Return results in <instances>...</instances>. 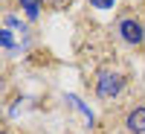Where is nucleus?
Instances as JSON below:
<instances>
[{
    "label": "nucleus",
    "mask_w": 145,
    "mask_h": 134,
    "mask_svg": "<svg viewBox=\"0 0 145 134\" xmlns=\"http://www.w3.org/2000/svg\"><path fill=\"white\" fill-rule=\"evenodd\" d=\"M18 3H20V9H23V12H26V18H29V20H38L44 0H18Z\"/></svg>",
    "instance_id": "39448f33"
},
{
    "label": "nucleus",
    "mask_w": 145,
    "mask_h": 134,
    "mask_svg": "<svg viewBox=\"0 0 145 134\" xmlns=\"http://www.w3.org/2000/svg\"><path fill=\"white\" fill-rule=\"evenodd\" d=\"M90 3H93L96 9H113V3H116V0H90Z\"/></svg>",
    "instance_id": "0eeeda50"
},
{
    "label": "nucleus",
    "mask_w": 145,
    "mask_h": 134,
    "mask_svg": "<svg viewBox=\"0 0 145 134\" xmlns=\"http://www.w3.org/2000/svg\"><path fill=\"white\" fill-rule=\"evenodd\" d=\"M119 35H122V41H125V44H142L145 29H142V23H139V20L125 18V20H119Z\"/></svg>",
    "instance_id": "f03ea898"
},
{
    "label": "nucleus",
    "mask_w": 145,
    "mask_h": 134,
    "mask_svg": "<svg viewBox=\"0 0 145 134\" xmlns=\"http://www.w3.org/2000/svg\"><path fill=\"white\" fill-rule=\"evenodd\" d=\"M67 102H70L72 108H76V111H81L84 117H87V119H90V125H93V119H96V117H93V111H90V108H87V105H84V102L78 99V96H72V93H67Z\"/></svg>",
    "instance_id": "423d86ee"
},
{
    "label": "nucleus",
    "mask_w": 145,
    "mask_h": 134,
    "mask_svg": "<svg viewBox=\"0 0 145 134\" xmlns=\"http://www.w3.org/2000/svg\"><path fill=\"white\" fill-rule=\"evenodd\" d=\"M125 125H128V131H131V134H145V105L134 108V111L128 114Z\"/></svg>",
    "instance_id": "7ed1b4c3"
},
{
    "label": "nucleus",
    "mask_w": 145,
    "mask_h": 134,
    "mask_svg": "<svg viewBox=\"0 0 145 134\" xmlns=\"http://www.w3.org/2000/svg\"><path fill=\"white\" fill-rule=\"evenodd\" d=\"M44 3H46V6H52V9H61L67 0H44Z\"/></svg>",
    "instance_id": "6e6552de"
},
{
    "label": "nucleus",
    "mask_w": 145,
    "mask_h": 134,
    "mask_svg": "<svg viewBox=\"0 0 145 134\" xmlns=\"http://www.w3.org/2000/svg\"><path fill=\"white\" fill-rule=\"evenodd\" d=\"M122 88H125V76L116 70H102L96 79V96L99 99H113L122 93Z\"/></svg>",
    "instance_id": "f257e3e1"
},
{
    "label": "nucleus",
    "mask_w": 145,
    "mask_h": 134,
    "mask_svg": "<svg viewBox=\"0 0 145 134\" xmlns=\"http://www.w3.org/2000/svg\"><path fill=\"white\" fill-rule=\"evenodd\" d=\"M3 26H6V29H12V32H15L18 38L23 41V44H29V26H26V23H23L18 15H6V18H3Z\"/></svg>",
    "instance_id": "20e7f679"
},
{
    "label": "nucleus",
    "mask_w": 145,
    "mask_h": 134,
    "mask_svg": "<svg viewBox=\"0 0 145 134\" xmlns=\"http://www.w3.org/2000/svg\"><path fill=\"white\" fill-rule=\"evenodd\" d=\"M3 134H12V131H3Z\"/></svg>",
    "instance_id": "1a4fd4ad"
}]
</instances>
